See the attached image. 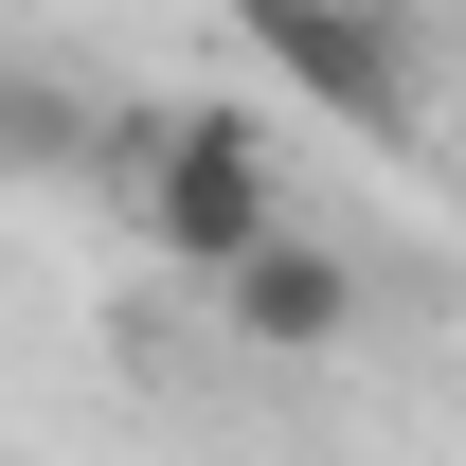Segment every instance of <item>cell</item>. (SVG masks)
<instances>
[{
	"mask_svg": "<svg viewBox=\"0 0 466 466\" xmlns=\"http://www.w3.org/2000/svg\"><path fill=\"white\" fill-rule=\"evenodd\" d=\"M251 18V55L288 72L323 126H359V144H412L431 126V90H412V36L377 18V0H233Z\"/></svg>",
	"mask_w": 466,
	"mask_h": 466,
	"instance_id": "2",
	"label": "cell"
},
{
	"mask_svg": "<svg viewBox=\"0 0 466 466\" xmlns=\"http://www.w3.org/2000/svg\"><path fill=\"white\" fill-rule=\"evenodd\" d=\"M216 305H233V341H269V359H323V341H341V323H359V269H341V251H323V233H269V251H233V269H216Z\"/></svg>",
	"mask_w": 466,
	"mask_h": 466,
	"instance_id": "3",
	"label": "cell"
},
{
	"mask_svg": "<svg viewBox=\"0 0 466 466\" xmlns=\"http://www.w3.org/2000/svg\"><path fill=\"white\" fill-rule=\"evenodd\" d=\"M108 198L144 216V251H179V269H233V251L288 233V162H269L251 108H126Z\"/></svg>",
	"mask_w": 466,
	"mask_h": 466,
	"instance_id": "1",
	"label": "cell"
},
{
	"mask_svg": "<svg viewBox=\"0 0 466 466\" xmlns=\"http://www.w3.org/2000/svg\"><path fill=\"white\" fill-rule=\"evenodd\" d=\"M0 162H18V179H108V162H126V126H90L55 72H18V90H0Z\"/></svg>",
	"mask_w": 466,
	"mask_h": 466,
	"instance_id": "4",
	"label": "cell"
}]
</instances>
